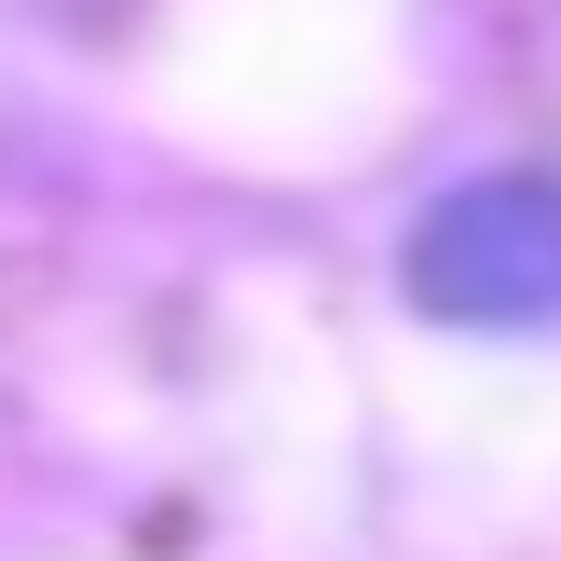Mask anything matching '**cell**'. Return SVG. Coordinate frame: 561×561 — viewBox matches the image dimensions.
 <instances>
[{"label":"cell","instance_id":"6da1fadb","mask_svg":"<svg viewBox=\"0 0 561 561\" xmlns=\"http://www.w3.org/2000/svg\"><path fill=\"white\" fill-rule=\"evenodd\" d=\"M398 288L438 329H548L561 316V164H493L438 192L398 247Z\"/></svg>","mask_w":561,"mask_h":561}]
</instances>
